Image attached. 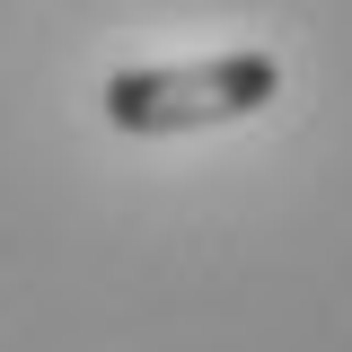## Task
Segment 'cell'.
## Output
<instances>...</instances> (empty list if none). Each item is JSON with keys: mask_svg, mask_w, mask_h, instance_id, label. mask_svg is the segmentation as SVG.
Listing matches in <instances>:
<instances>
[{"mask_svg": "<svg viewBox=\"0 0 352 352\" xmlns=\"http://www.w3.org/2000/svg\"><path fill=\"white\" fill-rule=\"evenodd\" d=\"M282 97V62L238 44L212 62H150V71H115L106 80V124L141 132V141H168V132H212V124H247Z\"/></svg>", "mask_w": 352, "mask_h": 352, "instance_id": "1", "label": "cell"}]
</instances>
